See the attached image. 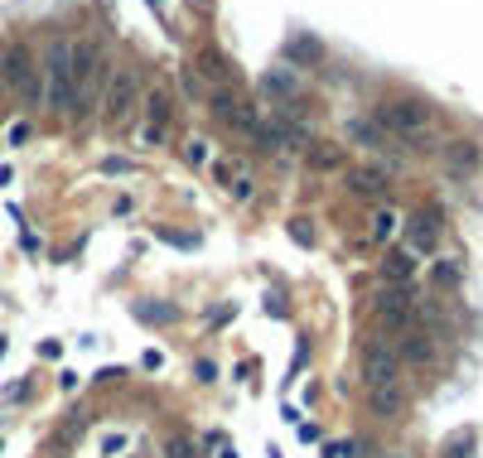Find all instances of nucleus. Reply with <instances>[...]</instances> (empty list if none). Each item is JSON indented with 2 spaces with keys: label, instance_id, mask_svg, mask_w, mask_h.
I'll list each match as a JSON object with an SVG mask.
<instances>
[{
  "label": "nucleus",
  "instance_id": "1",
  "mask_svg": "<svg viewBox=\"0 0 483 458\" xmlns=\"http://www.w3.org/2000/svg\"><path fill=\"white\" fill-rule=\"evenodd\" d=\"M44 101L58 111H68V101H73V39H63V34H54L44 44Z\"/></svg>",
  "mask_w": 483,
  "mask_h": 458
},
{
  "label": "nucleus",
  "instance_id": "2",
  "mask_svg": "<svg viewBox=\"0 0 483 458\" xmlns=\"http://www.w3.org/2000/svg\"><path fill=\"white\" fill-rule=\"evenodd\" d=\"M373 121H377V130H391V135H401V140H420L425 126L435 121V111H430L425 101H382Z\"/></svg>",
  "mask_w": 483,
  "mask_h": 458
},
{
  "label": "nucleus",
  "instance_id": "3",
  "mask_svg": "<svg viewBox=\"0 0 483 458\" xmlns=\"http://www.w3.org/2000/svg\"><path fill=\"white\" fill-rule=\"evenodd\" d=\"M0 83H10L24 101H39V96H44V83H39V58H34L24 44H10V49H5V58H0Z\"/></svg>",
  "mask_w": 483,
  "mask_h": 458
},
{
  "label": "nucleus",
  "instance_id": "4",
  "mask_svg": "<svg viewBox=\"0 0 483 458\" xmlns=\"http://www.w3.org/2000/svg\"><path fill=\"white\" fill-rule=\"evenodd\" d=\"M363 381H368V391L401 381V357H396V348L386 338H368L363 343Z\"/></svg>",
  "mask_w": 483,
  "mask_h": 458
},
{
  "label": "nucleus",
  "instance_id": "5",
  "mask_svg": "<svg viewBox=\"0 0 483 458\" xmlns=\"http://www.w3.org/2000/svg\"><path fill=\"white\" fill-rule=\"evenodd\" d=\"M136 101H140V78H136V68H121V73L106 83V116L121 126V121H131Z\"/></svg>",
  "mask_w": 483,
  "mask_h": 458
},
{
  "label": "nucleus",
  "instance_id": "6",
  "mask_svg": "<svg viewBox=\"0 0 483 458\" xmlns=\"http://www.w3.org/2000/svg\"><path fill=\"white\" fill-rule=\"evenodd\" d=\"M373 309H377V319L391 333H411V294H406V285H382Z\"/></svg>",
  "mask_w": 483,
  "mask_h": 458
},
{
  "label": "nucleus",
  "instance_id": "7",
  "mask_svg": "<svg viewBox=\"0 0 483 458\" xmlns=\"http://www.w3.org/2000/svg\"><path fill=\"white\" fill-rule=\"evenodd\" d=\"M368 410H373L377 420H401V415H406V386H401V381L373 386V391H368Z\"/></svg>",
  "mask_w": 483,
  "mask_h": 458
},
{
  "label": "nucleus",
  "instance_id": "8",
  "mask_svg": "<svg viewBox=\"0 0 483 458\" xmlns=\"http://www.w3.org/2000/svg\"><path fill=\"white\" fill-rule=\"evenodd\" d=\"M445 164H450V174H474L479 169V145L474 140H445Z\"/></svg>",
  "mask_w": 483,
  "mask_h": 458
},
{
  "label": "nucleus",
  "instance_id": "9",
  "mask_svg": "<svg viewBox=\"0 0 483 458\" xmlns=\"http://www.w3.org/2000/svg\"><path fill=\"white\" fill-rule=\"evenodd\" d=\"M261 92H266V96H271V101H281V96H300V78H295V73H286V68H266V73H261Z\"/></svg>",
  "mask_w": 483,
  "mask_h": 458
},
{
  "label": "nucleus",
  "instance_id": "10",
  "mask_svg": "<svg viewBox=\"0 0 483 458\" xmlns=\"http://www.w3.org/2000/svg\"><path fill=\"white\" fill-rule=\"evenodd\" d=\"M304 160H309V169L329 174V169H338V164H343V150H338L334 140H309V145H304Z\"/></svg>",
  "mask_w": 483,
  "mask_h": 458
},
{
  "label": "nucleus",
  "instance_id": "11",
  "mask_svg": "<svg viewBox=\"0 0 483 458\" xmlns=\"http://www.w3.org/2000/svg\"><path fill=\"white\" fill-rule=\"evenodd\" d=\"M406 232H411V246H416V251H430V246L440 241V217H435V212H416Z\"/></svg>",
  "mask_w": 483,
  "mask_h": 458
},
{
  "label": "nucleus",
  "instance_id": "12",
  "mask_svg": "<svg viewBox=\"0 0 483 458\" xmlns=\"http://www.w3.org/2000/svg\"><path fill=\"white\" fill-rule=\"evenodd\" d=\"M386 174L377 164H358V169H348V193H358V198H373V193H382Z\"/></svg>",
  "mask_w": 483,
  "mask_h": 458
},
{
  "label": "nucleus",
  "instance_id": "13",
  "mask_svg": "<svg viewBox=\"0 0 483 458\" xmlns=\"http://www.w3.org/2000/svg\"><path fill=\"white\" fill-rule=\"evenodd\" d=\"M430 353H435V348H430V333H416V328H411L396 357H406V362H430Z\"/></svg>",
  "mask_w": 483,
  "mask_h": 458
},
{
  "label": "nucleus",
  "instance_id": "14",
  "mask_svg": "<svg viewBox=\"0 0 483 458\" xmlns=\"http://www.w3.org/2000/svg\"><path fill=\"white\" fill-rule=\"evenodd\" d=\"M430 280H435L440 289H459V280H464V271H459V261H455V256H440V261L430 266Z\"/></svg>",
  "mask_w": 483,
  "mask_h": 458
},
{
  "label": "nucleus",
  "instance_id": "15",
  "mask_svg": "<svg viewBox=\"0 0 483 458\" xmlns=\"http://www.w3.org/2000/svg\"><path fill=\"white\" fill-rule=\"evenodd\" d=\"M348 140H358V145H368V150H377V145H382V130H377V121H368V116H358V121H348Z\"/></svg>",
  "mask_w": 483,
  "mask_h": 458
},
{
  "label": "nucleus",
  "instance_id": "16",
  "mask_svg": "<svg viewBox=\"0 0 483 458\" xmlns=\"http://www.w3.org/2000/svg\"><path fill=\"white\" fill-rule=\"evenodd\" d=\"M386 280H391V285H406V280H411V275H416V261H411V256H406V251H391V256H386Z\"/></svg>",
  "mask_w": 483,
  "mask_h": 458
},
{
  "label": "nucleus",
  "instance_id": "17",
  "mask_svg": "<svg viewBox=\"0 0 483 458\" xmlns=\"http://www.w3.org/2000/svg\"><path fill=\"white\" fill-rule=\"evenodd\" d=\"M145 116H150L155 130H165V121H170V96H165V92H150V96H145Z\"/></svg>",
  "mask_w": 483,
  "mask_h": 458
},
{
  "label": "nucleus",
  "instance_id": "18",
  "mask_svg": "<svg viewBox=\"0 0 483 458\" xmlns=\"http://www.w3.org/2000/svg\"><path fill=\"white\" fill-rule=\"evenodd\" d=\"M237 106H242V101H237L232 92H213V111H218V121H232Z\"/></svg>",
  "mask_w": 483,
  "mask_h": 458
},
{
  "label": "nucleus",
  "instance_id": "19",
  "mask_svg": "<svg viewBox=\"0 0 483 458\" xmlns=\"http://www.w3.org/2000/svg\"><path fill=\"white\" fill-rule=\"evenodd\" d=\"M184 160H189V164H208V140H203V135H189V140H184Z\"/></svg>",
  "mask_w": 483,
  "mask_h": 458
},
{
  "label": "nucleus",
  "instance_id": "20",
  "mask_svg": "<svg viewBox=\"0 0 483 458\" xmlns=\"http://www.w3.org/2000/svg\"><path fill=\"white\" fill-rule=\"evenodd\" d=\"M136 314H140L145 323H150V319H155V323H170V319H174V309H170V304H136Z\"/></svg>",
  "mask_w": 483,
  "mask_h": 458
},
{
  "label": "nucleus",
  "instance_id": "21",
  "mask_svg": "<svg viewBox=\"0 0 483 458\" xmlns=\"http://www.w3.org/2000/svg\"><path fill=\"white\" fill-rule=\"evenodd\" d=\"M391 232H396V212H373V237H377V241H386Z\"/></svg>",
  "mask_w": 483,
  "mask_h": 458
},
{
  "label": "nucleus",
  "instance_id": "22",
  "mask_svg": "<svg viewBox=\"0 0 483 458\" xmlns=\"http://www.w3.org/2000/svg\"><path fill=\"white\" fill-rule=\"evenodd\" d=\"M286 53L290 58H319V44H314V39H290Z\"/></svg>",
  "mask_w": 483,
  "mask_h": 458
},
{
  "label": "nucleus",
  "instance_id": "23",
  "mask_svg": "<svg viewBox=\"0 0 483 458\" xmlns=\"http://www.w3.org/2000/svg\"><path fill=\"white\" fill-rule=\"evenodd\" d=\"M203 68H208V78H227V68H222V53H218V49H203Z\"/></svg>",
  "mask_w": 483,
  "mask_h": 458
},
{
  "label": "nucleus",
  "instance_id": "24",
  "mask_svg": "<svg viewBox=\"0 0 483 458\" xmlns=\"http://www.w3.org/2000/svg\"><path fill=\"white\" fill-rule=\"evenodd\" d=\"M227 193H232L237 203H247V198H252V179H237V183H227Z\"/></svg>",
  "mask_w": 483,
  "mask_h": 458
},
{
  "label": "nucleus",
  "instance_id": "25",
  "mask_svg": "<svg viewBox=\"0 0 483 458\" xmlns=\"http://www.w3.org/2000/svg\"><path fill=\"white\" fill-rule=\"evenodd\" d=\"M101 169H106V174H131L136 164H131V160H101Z\"/></svg>",
  "mask_w": 483,
  "mask_h": 458
},
{
  "label": "nucleus",
  "instance_id": "26",
  "mask_svg": "<svg viewBox=\"0 0 483 458\" xmlns=\"http://www.w3.org/2000/svg\"><path fill=\"white\" fill-rule=\"evenodd\" d=\"M290 237H295V241H300V246H309V241H314V232H309V227H304V222H290Z\"/></svg>",
  "mask_w": 483,
  "mask_h": 458
},
{
  "label": "nucleus",
  "instance_id": "27",
  "mask_svg": "<svg viewBox=\"0 0 483 458\" xmlns=\"http://www.w3.org/2000/svg\"><path fill=\"white\" fill-rule=\"evenodd\" d=\"M193 371H198V381H213V376H218V366L208 362V357H198V366H193Z\"/></svg>",
  "mask_w": 483,
  "mask_h": 458
},
{
  "label": "nucleus",
  "instance_id": "28",
  "mask_svg": "<svg viewBox=\"0 0 483 458\" xmlns=\"http://www.w3.org/2000/svg\"><path fill=\"white\" fill-rule=\"evenodd\" d=\"M170 458H189V444H184V439H174V444H170Z\"/></svg>",
  "mask_w": 483,
  "mask_h": 458
},
{
  "label": "nucleus",
  "instance_id": "29",
  "mask_svg": "<svg viewBox=\"0 0 483 458\" xmlns=\"http://www.w3.org/2000/svg\"><path fill=\"white\" fill-rule=\"evenodd\" d=\"M382 458H406V454H382Z\"/></svg>",
  "mask_w": 483,
  "mask_h": 458
}]
</instances>
